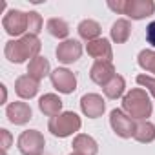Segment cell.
Masks as SVG:
<instances>
[{
  "instance_id": "obj_31",
  "label": "cell",
  "mask_w": 155,
  "mask_h": 155,
  "mask_svg": "<svg viewBox=\"0 0 155 155\" xmlns=\"http://www.w3.org/2000/svg\"><path fill=\"white\" fill-rule=\"evenodd\" d=\"M42 155H48V153H42Z\"/></svg>"
},
{
  "instance_id": "obj_28",
  "label": "cell",
  "mask_w": 155,
  "mask_h": 155,
  "mask_svg": "<svg viewBox=\"0 0 155 155\" xmlns=\"http://www.w3.org/2000/svg\"><path fill=\"white\" fill-rule=\"evenodd\" d=\"M108 8L115 13L124 15V8H126V0H117V2H108Z\"/></svg>"
},
{
  "instance_id": "obj_16",
  "label": "cell",
  "mask_w": 155,
  "mask_h": 155,
  "mask_svg": "<svg viewBox=\"0 0 155 155\" xmlns=\"http://www.w3.org/2000/svg\"><path fill=\"white\" fill-rule=\"evenodd\" d=\"M73 150L77 153H82V155H97L99 153V144L93 137L81 133L73 139Z\"/></svg>"
},
{
  "instance_id": "obj_21",
  "label": "cell",
  "mask_w": 155,
  "mask_h": 155,
  "mask_svg": "<svg viewBox=\"0 0 155 155\" xmlns=\"http://www.w3.org/2000/svg\"><path fill=\"white\" fill-rule=\"evenodd\" d=\"M46 29H48V33H49L51 37L58 38V40H62V42H64V38L68 40L69 26H68L66 20H62V18H49L48 24H46Z\"/></svg>"
},
{
  "instance_id": "obj_15",
  "label": "cell",
  "mask_w": 155,
  "mask_h": 155,
  "mask_svg": "<svg viewBox=\"0 0 155 155\" xmlns=\"http://www.w3.org/2000/svg\"><path fill=\"white\" fill-rule=\"evenodd\" d=\"M38 108L44 115L48 117H57L58 113H62V101L58 95L55 93H46L44 97H40L38 101Z\"/></svg>"
},
{
  "instance_id": "obj_2",
  "label": "cell",
  "mask_w": 155,
  "mask_h": 155,
  "mask_svg": "<svg viewBox=\"0 0 155 155\" xmlns=\"http://www.w3.org/2000/svg\"><path fill=\"white\" fill-rule=\"evenodd\" d=\"M122 111L126 115H130L133 120H146L151 111H153V106H151V101H150V95L146 93V90L142 88H135L131 91H128L122 99Z\"/></svg>"
},
{
  "instance_id": "obj_30",
  "label": "cell",
  "mask_w": 155,
  "mask_h": 155,
  "mask_svg": "<svg viewBox=\"0 0 155 155\" xmlns=\"http://www.w3.org/2000/svg\"><path fill=\"white\" fill-rule=\"evenodd\" d=\"M2 155H8V151H4V153H2Z\"/></svg>"
},
{
  "instance_id": "obj_17",
  "label": "cell",
  "mask_w": 155,
  "mask_h": 155,
  "mask_svg": "<svg viewBox=\"0 0 155 155\" xmlns=\"http://www.w3.org/2000/svg\"><path fill=\"white\" fill-rule=\"evenodd\" d=\"M28 75L40 82L44 77L51 75V73H49V60H48L46 57H40V55H38L37 58H33V60L28 64Z\"/></svg>"
},
{
  "instance_id": "obj_5",
  "label": "cell",
  "mask_w": 155,
  "mask_h": 155,
  "mask_svg": "<svg viewBox=\"0 0 155 155\" xmlns=\"http://www.w3.org/2000/svg\"><path fill=\"white\" fill-rule=\"evenodd\" d=\"M2 26L6 29L8 35L11 37H24V33L28 35V26H29V17L24 11L18 9H11L6 13V17L2 18Z\"/></svg>"
},
{
  "instance_id": "obj_3",
  "label": "cell",
  "mask_w": 155,
  "mask_h": 155,
  "mask_svg": "<svg viewBox=\"0 0 155 155\" xmlns=\"http://www.w3.org/2000/svg\"><path fill=\"white\" fill-rule=\"evenodd\" d=\"M81 126H82L81 117L73 111H62L57 117H51L49 122H48V130L55 137H60V139L73 135L75 131L81 130Z\"/></svg>"
},
{
  "instance_id": "obj_4",
  "label": "cell",
  "mask_w": 155,
  "mask_h": 155,
  "mask_svg": "<svg viewBox=\"0 0 155 155\" xmlns=\"http://www.w3.org/2000/svg\"><path fill=\"white\" fill-rule=\"evenodd\" d=\"M17 146L22 155H42L46 140L38 130H26L18 135Z\"/></svg>"
},
{
  "instance_id": "obj_29",
  "label": "cell",
  "mask_w": 155,
  "mask_h": 155,
  "mask_svg": "<svg viewBox=\"0 0 155 155\" xmlns=\"http://www.w3.org/2000/svg\"><path fill=\"white\" fill-rule=\"evenodd\" d=\"M69 155H82V153H77V151H75V153H69Z\"/></svg>"
},
{
  "instance_id": "obj_22",
  "label": "cell",
  "mask_w": 155,
  "mask_h": 155,
  "mask_svg": "<svg viewBox=\"0 0 155 155\" xmlns=\"http://www.w3.org/2000/svg\"><path fill=\"white\" fill-rule=\"evenodd\" d=\"M124 88H126V82H124V79L120 75H115L113 79L102 88V91H104V95H106V99H111V101H115V99H119V97H122V93H124Z\"/></svg>"
},
{
  "instance_id": "obj_18",
  "label": "cell",
  "mask_w": 155,
  "mask_h": 155,
  "mask_svg": "<svg viewBox=\"0 0 155 155\" xmlns=\"http://www.w3.org/2000/svg\"><path fill=\"white\" fill-rule=\"evenodd\" d=\"M77 29H79V37H81L82 40H86V42H91V40L101 38V31H102V29H101V24L95 22V20H91V18L82 20Z\"/></svg>"
},
{
  "instance_id": "obj_11",
  "label": "cell",
  "mask_w": 155,
  "mask_h": 155,
  "mask_svg": "<svg viewBox=\"0 0 155 155\" xmlns=\"http://www.w3.org/2000/svg\"><path fill=\"white\" fill-rule=\"evenodd\" d=\"M115 77V66L111 62H106V60H97L91 69H90V79L99 84V86H106L111 79Z\"/></svg>"
},
{
  "instance_id": "obj_9",
  "label": "cell",
  "mask_w": 155,
  "mask_h": 155,
  "mask_svg": "<svg viewBox=\"0 0 155 155\" xmlns=\"http://www.w3.org/2000/svg\"><path fill=\"white\" fill-rule=\"evenodd\" d=\"M155 13V2L151 0H126L124 15H128L131 20H142Z\"/></svg>"
},
{
  "instance_id": "obj_8",
  "label": "cell",
  "mask_w": 155,
  "mask_h": 155,
  "mask_svg": "<svg viewBox=\"0 0 155 155\" xmlns=\"http://www.w3.org/2000/svg\"><path fill=\"white\" fill-rule=\"evenodd\" d=\"M57 60L62 62V64H73L81 58L82 55V44L79 40H73V38H68L64 42H60L57 46Z\"/></svg>"
},
{
  "instance_id": "obj_20",
  "label": "cell",
  "mask_w": 155,
  "mask_h": 155,
  "mask_svg": "<svg viewBox=\"0 0 155 155\" xmlns=\"http://www.w3.org/2000/svg\"><path fill=\"white\" fill-rule=\"evenodd\" d=\"M133 139L137 142H142V144H148V142H153L155 140V124H151L150 120H140L135 128V135Z\"/></svg>"
},
{
  "instance_id": "obj_25",
  "label": "cell",
  "mask_w": 155,
  "mask_h": 155,
  "mask_svg": "<svg viewBox=\"0 0 155 155\" xmlns=\"http://www.w3.org/2000/svg\"><path fill=\"white\" fill-rule=\"evenodd\" d=\"M137 84L144 86V88L150 91V95L155 99V77H150V75H139V77H137Z\"/></svg>"
},
{
  "instance_id": "obj_10",
  "label": "cell",
  "mask_w": 155,
  "mask_h": 155,
  "mask_svg": "<svg viewBox=\"0 0 155 155\" xmlns=\"http://www.w3.org/2000/svg\"><path fill=\"white\" fill-rule=\"evenodd\" d=\"M6 115H8L9 122H13L17 126H24L26 122H29L33 119V111H31L29 104L28 102H22V101L11 102L6 108Z\"/></svg>"
},
{
  "instance_id": "obj_14",
  "label": "cell",
  "mask_w": 155,
  "mask_h": 155,
  "mask_svg": "<svg viewBox=\"0 0 155 155\" xmlns=\"http://www.w3.org/2000/svg\"><path fill=\"white\" fill-rule=\"evenodd\" d=\"M38 88H40V82L35 81L33 77H29V75L18 77L17 82H15V91H17V95H18L20 99H24V101L33 99V97L38 93Z\"/></svg>"
},
{
  "instance_id": "obj_1",
  "label": "cell",
  "mask_w": 155,
  "mask_h": 155,
  "mask_svg": "<svg viewBox=\"0 0 155 155\" xmlns=\"http://www.w3.org/2000/svg\"><path fill=\"white\" fill-rule=\"evenodd\" d=\"M40 48H42V44H40L38 37H35V35H24L20 38L9 40L6 44V48H4V55H6V58L9 62L22 64L26 60L31 62L33 58H37L38 53H40Z\"/></svg>"
},
{
  "instance_id": "obj_13",
  "label": "cell",
  "mask_w": 155,
  "mask_h": 155,
  "mask_svg": "<svg viewBox=\"0 0 155 155\" xmlns=\"http://www.w3.org/2000/svg\"><path fill=\"white\" fill-rule=\"evenodd\" d=\"M86 51H88L90 57H93V58H97V60L111 62V57H113L111 44H110V40H106V38H97V40L88 42Z\"/></svg>"
},
{
  "instance_id": "obj_24",
  "label": "cell",
  "mask_w": 155,
  "mask_h": 155,
  "mask_svg": "<svg viewBox=\"0 0 155 155\" xmlns=\"http://www.w3.org/2000/svg\"><path fill=\"white\" fill-rule=\"evenodd\" d=\"M29 17V26H28V35H38L42 31V17L37 13V11H29L28 13Z\"/></svg>"
},
{
  "instance_id": "obj_26",
  "label": "cell",
  "mask_w": 155,
  "mask_h": 155,
  "mask_svg": "<svg viewBox=\"0 0 155 155\" xmlns=\"http://www.w3.org/2000/svg\"><path fill=\"white\" fill-rule=\"evenodd\" d=\"M11 140H13V137L8 130H0V146H2V151H8V148L11 146Z\"/></svg>"
},
{
  "instance_id": "obj_7",
  "label": "cell",
  "mask_w": 155,
  "mask_h": 155,
  "mask_svg": "<svg viewBox=\"0 0 155 155\" xmlns=\"http://www.w3.org/2000/svg\"><path fill=\"white\" fill-rule=\"evenodd\" d=\"M51 84L58 93H73L77 90V77L73 71L66 69V68H57L55 71H51Z\"/></svg>"
},
{
  "instance_id": "obj_12",
  "label": "cell",
  "mask_w": 155,
  "mask_h": 155,
  "mask_svg": "<svg viewBox=\"0 0 155 155\" xmlns=\"http://www.w3.org/2000/svg\"><path fill=\"white\" fill-rule=\"evenodd\" d=\"M81 110L86 117L90 119H97L104 113L106 110V102L101 95L97 93H86L82 99H81Z\"/></svg>"
},
{
  "instance_id": "obj_6",
  "label": "cell",
  "mask_w": 155,
  "mask_h": 155,
  "mask_svg": "<svg viewBox=\"0 0 155 155\" xmlns=\"http://www.w3.org/2000/svg\"><path fill=\"white\" fill-rule=\"evenodd\" d=\"M110 124H111L113 131H115L119 137H122V139H130V137L135 135L137 124H135V120H133L130 115H126L122 110H113V111L110 113Z\"/></svg>"
},
{
  "instance_id": "obj_23",
  "label": "cell",
  "mask_w": 155,
  "mask_h": 155,
  "mask_svg": "<svg viewBox=\"0 0 155 155\" xmlns=\"http://www.w3.org/2000/svg\"><path fill=\"white\" fill-rule=\"evenodd\" d=\"M137 62H139V66H140L144 71L155 73V49H142V51L139 53Z\"/></svg>"
},
{
  "instance_id": "obj_27",
  "label": "cell",
  "mask_w": 155,
  "mask_h": 155,
  "mask_svg": "<svg viewBox=\"0 0 155 155\" xmlns=\"http://www.w3.org/2000/svg\"><path fill=\"white\" fill-rule=\"evenodd\" d=\"M146 42L155 48V20L150 22L148 28H146Z\"/></svg>"
},
{
  "instance_id": "obj_19",
  "label": "cell",
  "mask_w": 155,
  "mask_h": 155,
  "mask_svg": "<svg viewBox=\"0 0 155 155\" xmlns=\"http://www.w3.org/2000/svg\"><path fill=\"white\" fill-rule=\"evenodd\" d=\"M110 35H111V40H113V42L124 44V42L130 38V35H131V24H130L126 18H119V20L111 26Z\"/></svg>"
}]
</instances>
